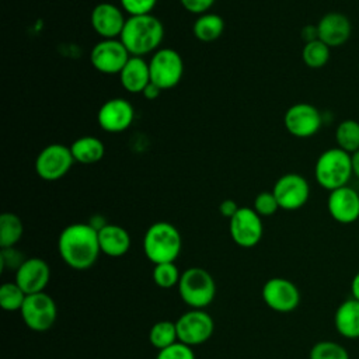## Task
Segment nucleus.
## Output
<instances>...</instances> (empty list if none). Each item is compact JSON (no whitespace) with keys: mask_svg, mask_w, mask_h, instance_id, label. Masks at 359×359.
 <instances>
[{"mask_svg":"<svg viewBox=\"0 0 359 359\" xmlns=\"http://www.w3.org/2000/svg\"><path fill=\"white\" fill-rule=\"evenodd\" d=\"M181 248V233L172 223L156 222L147 227L143 236V252L154 265L175 262Z\"/></svg>","mask_w":359,"mask_h":359,"instance_id":"7ed1b4c3","label":"nucleus"},{"mask_svg":"<svg viewBox=\"0 0 359 359\" xmlns=\"http://www.w3.org/2000/svg\"><path fill=\"white\" fill-rule=\"evenodd\" d=\"M352 175V154L339 147L324 150L314 164L317 184L330 192L345 187Z\"/></svg>","mask_w":359,"mask_h":359,"instance_id":"20e7f679","label":"nucleus"},{"mask_svg":"<svg viewBox=\"0 0 359 359\" xmlns=\"http://www.w3.org/2000/svg\"><path fill=\"white\" fill-rule=\"evenodd\" d=\"M238 208H240V206L237 205L236 201H233V199H224V201H222L220 205H219V212H220V215H222L223 217L231 219V217L236 215V212L238 210Z\"/></svg>","mask_w":359,"mask_h":359,"instance_id":"e433bc0d","label":"nucleus"},{"mask_svg":"<svg viewBox=\"0 0 359 359\" xmlns=\"http://www.w3.org/2000/svg\"><path fill=\"white\" fill-rule=\"evenodd\" d=\"M126 18L121 6L102 1L95 4L91 10L90 24L101 39H115L121 36Z\"/></svg>","mask_w":359,"mask_h":359,"instance_id":"2eb2a0df","label":"nucleus"},{"mask_svg":"<svg viewBox=\"0 0 359 359\" xmlns=\"http://www.w3.org/2000/svg\"><path fill=\"white\" fill-rule=\"evenodd\" d=\"M149 70L151 83L160 90L174 88L184 76L182 56L172 48H160L151 55Z\"/></svg>","mask_w":359,"mask_h":359,"instance_id":"423d86ee","label":"nucleus"},{"mask_svg":"<svg viewBox=\"0 0 359 359\" xmlns=\"http://www.w3.org/2000/svg\"><path fill=\"white\" fill-rule=\"evenodd\" d=\"M351 294L353 299L359 300V272H356L351 280Z\"/></svg>","mask_w":359,"mask_h":359,"instance_id":"ea45409f","label":"nucleus"},{"mask_svg":"<svg viewBox=\"0 0 359 359\" xmlns=\"http://www.w3.org/2000/svg\"><path fill=\"white\" fill-rule=\"evenodd\" d=\"M192 31L198 41L213 42L222 36L224 31V20L216 13H203L196 17Z\"/></svg>","mask_w":359,"mask_h":359,"instance_id":"b1692460","label":"nucleus"},{"mask_svg":"<svg viewBox=\"0 0 359 359\" xmlns=\"http://www.w3.org/2000/svg\"><path fill=\"white\" fill-rule=\"evenodd\" d=\"M50 279V268L48 262L39 257L25 258L15 271L14 282L24 290L25 294L41 293L45 290Z\"/></svg>","mask_w":359,"mask_h":359,"instance_id":"f3484780","label":"nucleus"},{"mask_svg":"<svg viewBox=\"0 0 359 359\" xmlns=\"http://www.w3.org/2000/svg\"><path fill=\"white\" fill-rule=\"evenodd\" d=\"M24 324L35 331L43 332L53 327L57 318V307L55 300L45 292L27 294L20 310Z\"/></svg>","mask_w":359,"mask_h":359,"instance_id":"6e6552de","label":"nucleus"},{"mask_svg":"<svg viewBox=\"0 0 359 359\" xmlns=\"http://www.w3.org/2000/svg\"><path fill=\"white\" fill-rule=\"evenodd\" d=\"M157 0H119V6L128 15L151 14Z\"/></svg>","mask_w":359,"mask_h":359,"instance_id":"72a5a7b5","label":"nucleus"},{"mask_svg":"<svg viewBox=\"0 0 359 359\" xmlns=\"http://www.w3.org/2000/svg\"><path fill=\"white\" fill-rule=\"evenodd\" d=\"M215 1L216 0H180L181 6L187 11H189L192 14H196V15L208 13Z\"/></svg>","mask_w":359,"mask_h":359,"instance_id":"c9c22d12","label":"nucleus"},{"mask_svg":"<svg viewBox=\"0 0 359 359\" xmlns=\"http://www.w3.org/2000/svg\"><path fill=\"white\" fill-rule=\"evenodd\" d=\"M283 123L292 136L304 139L316 135L321 129L323 116L313 104L297 102L286 109Z\"/></svg>","mask_w":359,"mask_h":359,"instance_id":"ddd939ff","label":"nucleus"},{"mask_svg":"<svg viewBox=\"0 0 359 359\" xmlns=\"http://www.w3.org/2000/svg\"><path fill=\"white\" fill-rule=\"evenodd\" d=\"M272 192L283 210H297L303 208L310 198V185L307 180L297 172H286L273 184Z\"/></svg>","mask_w":359,"mask_h":359,"instance_id":"f8f14e48","label":"nucleus"},{"mask_svg":"<svg viewBox=\"0 0 359 359\" xmlns=\"http://www.w3.org/2000/svg\"><path fill=\"white\" fill-rule=\"evenodd\" d=\"M317 32L320 41H323L330 48H335L344 45L349 39L352 34V25L345 14L331 11L320 18L317 22Z\"/></svg>","mask_w":359,"mask_h":359,"instance_id":"6ab92c4d","label":"nucleus"},{"mask_svg":"<svg viewBox=\"0 0 359 359\" xmlns=\"http://www.w3.org/2000/svg\"><path fill=\"white\" fill-rule=\"evenodd\" d=\"M129 57L130 53L119 38L101 39L90 52L93 67L102 74H119Z\"/></svg>","mask_w":359,"mask_h":359,"instance_id":"9b49d317","label":"nucleus"},{"mask_svg":"<svg viewBox=\"0 0 359 359\" xmlns=\"http://www.w3.org/2000/svg\"><path fill=\"white\" fill-rule=\"evenodd\" d=\"M229 233L238 247H255L264 234L262 217L252 208L240 206L236 215L229 219Z\"/></svg>","mask_w":359,"mask_h":359,"instance_id":"9d476101","label":"nucleus"},{"mask_svg":"<svg viewBox=\"0 0 359 359\" xmlns=\"http://www.w3.org/2000/svg\"><path fill=\"white\" fill-rule=\"evenodd\" d=\"M149 341L157 351L164 349L178 341V332L175 321L161 320L151 325L149 331Z\"/></svg>","mask_w":359,"mask_h":359,"instance_id":"a878e982","label":"nucleus"},{"mask_svg":"<svg viewBox=\"0 0 359 359\" xmlns=\"http://www.w3.org/2000/svg\"><path fill=\"white\" fill-rule=\"evenodd\" d=\"M331 48L320 39L306 42L302 50V59L306 66L311 69H320L325 66L331 57Z\"/></svg>","mask_w":359,"mask_h":359,"instance_id":"cd10ccee","label":"nucleus"},{"mask_svg":"<svg viewBox=\"0 0 359 359\" xmlns=\"http://www.w3.org/2000/svg\"><path fill=\"white\" fill-rule=\"evenodd\" d=\"M118 76L121 86L132 94H142L147 84L151 83L149 62L140 56H130Z\"/></svg>","mask_w":359,"mask_h":359,"instance_id":"aec40b11","label":"nucleus"},{"mask_svg":"<svg viewBox=\"0 0 359 359\" xmlns=\"http://www.w3.org/2000/svg\"><path fill=\"white\" fill-rule=\"evenodd\" d=\"M309 359H349V353L335 341H318L311 346Z\"/></svg>","mask_w":359,"mask_h":359,"instance_id":"7c9ffc66","label":"nucleus"},{"mask_svg":"<svg viewBox=\"0 0 359 359\" xmlns=\"http://www.w3.org/2000/svg\"><path fill=\"white\" fill-rule=\"evenodd\" d=\"M74 163L70 146L50 143L38 153L34 167L39 178L45 181H57L70 171Z\"/></svg>","mask_w":359,"mask_h":359,"instance_id":"0eeeda50","label":"nucleus"},{"mask_svg":"<svg viewBox=\"0 0 359 359\" xmlns=\"http://www.w3.org/2000/svg\"><path fill=\"white\" fill-rule=\"evenodd\" d=\"M98 243L102 254L118 258L129 251L130 236L122 226L107 223L98 230Z\"/></svg>","mask_w":359,"mask_h":359,"instance_id":"412c9836","label":"nucleus"},{"mask_svg":"<svg viewBox=\"0 0 359 359\" xmlns=\"http://www.w3.org/2000/svg\"><path fill=\"white\" fill-rule=\"evenodd\" d=\"M153 282L161 289H170L177 286L181 278V272L175 262H163L156 264L151 272Z\"/></svg>","mask_w":359,"mask_h":359,"instance_id":"c756f323","label":"nucleus"},{"mask_svg":"<svg viewBox=\"0 0 359 359\" xmlns=\"http://www.w3.org/2000/svg\"><path fill=\"white\" fill-rule=\"evenodd\" d=\"M337 147L353 154L359 150V122L355 119L342 121L335 130Z\"/></svg>","mask_w":359,"mask_h":359,"instance_id":"bb28decb","label":"nucleus"},{"mask_svg":"<svg viewBox=\"0 0 359 359\" xmlns=\"http://www.w3.org/2000/svg\"><path fill=\"white\" fill-rule=\"evenodd\" d=\"M156 359H195L192 346L177 341L175 344L157 351Z\"/></svg>","mask_w":359,"mask_h":359,"instance_id":"473e14b6","label":"nucleus"},{"mask_svg":"<svg viewBox=\"0 0 359 359\" xmlns=\"http://www.w3.org/2000/svg\"><path fill=\"white\" fill-rule=\"evenodd\" d=\"M161 91H163V90H160L156 84L149 83L147 87L142 91V95H143L146 100H156V98L160 95Z\"/></svg>","mask_w":359,"mask_h":359,"instance_id":"58836bf2","label":"nucleus"},{"mask_svg":"<svg viewBox=\"0 0 359 359\" xmlns=\"http://www.w3.org/2000/svg\"><path fill=\"white\" fill-rule=\"evenodd\" d=\"M352 168H353V175L359 180V150L352 154Z\"/></svg>","mask_w":359,"mask_h":359,"instance_id":"a19ab883","label":"nucleus"},{"mask_svg":"<svg viewBox=\"0 0 359 359\" xmlns=\"http://www.w3.org/2000/svg\"><path fill=\"white\" fill-rule=\"evenodd\" d=\"M334 325L337 332L346 339H359V300H344L335 310Z\"/></svg>","mask_w":359,"mask_h":359,"instance_id":"4be33fe9","label":"nucleus"},{"mask_svg":"<svg viewBox=\"0 0 359 359\" xmlns=\"http://www.w3.org/2000/svg\"><path fill=\"white\" fill-rule=\"evenodd\" d=\"M262 300L273 311L290 313L300 303V292L292 280L276 276L264 283Z\"/></svg>","mask_w":359,"mask_h":359,"instance_id":"4468645a","label":"nucleus"},{"mask_svg":"<svg viewBox=\"0 0 359 359\" xmlns=\"http://www.w3.org/2000/svg\"><path fill=\"white\" fill-rule=\"evenodd\" d=\"M252 209L261 217H266V216L275 215L278 212V209H280V208H279V203L272 191H262L255 195L254 202H252Z\"/></svg>","mask_w":359,"mask_h":359,"instance_id":"2f4dec72","label":"nucleus"},{"mask_svg":"<svg viewBox=\"0 0 359 359\" xmlns=\"http://www.w3.org/2000/svg\"><path fill=\"white\" fill-rule=\"evenodd\" d=\"M24 261H25V258L14 247L1 248L0 265L3 269H14V272H15Z\"/></svg>","mask_w":359,"mask_h":359,"instance_id":"f704fd0d","label":"nucleus"},{"mask_svg":"<svg viewBox=\"0 0 359 359\" xmlns=\"http://www.w3.org/2000/svg\"><path fill=\"white\" fill-rule=\"evenodd\" d=\"M178 341L189 346L201 345L210 339L215 331V321L203 309H191L175 321Z\"/></svg>","mask_w":359,"mask_h":359,"instance_id":"1a4fd4ad","label":"nucleus"},{"mask_svg":"<svg viewBox=\"0 0 359 359\" xmlns=\"http://www.w3.org/2000/svg\"><path fill=\"white\" fill-rule=\"evenodd\" d=\"M76 163L88 165L98 163L105 154V146L97 136H80L70 144Z\"/></svg>","mask_w":359,"mask_h":359,"instance_id":"5701e85b","label":"nucleus"},{"mask_svg":"<svg viewBox=\"0 0 359 359\" xmlns=\"http://www.w3.org/2000/svg\"><path fill=\"white\" fill-rule=\"evenodd\" d=\"M27 294L15 282H6L0 286V306L6 311H20Z\"/></svg>","mask_w":359,"mask_h":359,"instance_id":"c85d7f7f","label":"nucleus"},{"mask_svg":"<svg viewBox=\"0 0 359 359\" xmlns=\"http://www.w3.org/2000/svg\"><path fill=\"white\" fill-rule=\"evenodd\" d=\"M302 36L304 39V43L310 42V41H314V39H318L317 25H306L302 31Z\"/></svg>","mask_w":359,"mask_h":359,"instance_id":"4c0bfd02","label":"nucleus"},{"mask_svg":"<svg viewBox=\"0 0 359 359\" xmlns=\"http://www.w3.org/2000/svg\"><path fill=\"white\" fill-rule=\"evenodd\" d=\"M135 119V108L126 98L107 100L97 112V121L101 129L108 133H121L126 130Z\"/></svg>","mask_w":359,"mask_h":359,"instance_id":"dca6fc26","label":"nucleus"},{"mask_svg":"<svg viewBox=\"0 0 359 359\" xmlns=\"http://www.w3.org/2000/svg\"><path fill=\"white\" fill-rule=\"evenodd\" d=\"M57 251L62 261L76 271L91 268L101 250L98 230L90 223H72L66 226L57 238Z\"/></svg>","mask_w":359,"mask_h":359,"instance_id":"f257e3e1","label":"nucleus"},{"mask_svg":"<svg viewBox=\"0 0 359 359\" xmlns=\"http://www.w3.org/2000/svg\"><path fill=\"white\" fill-rule=\"evenodd\" d=\"M177 287L181 300L191 309H205L216 296L213 276L201 266H191L181 272Z\"/></svg>","mask_w":359,"mask_h":359,"instance_id":"39448f33","label":"nucleus"},{"mask_svg":"<svg viewBox=\"0 0 359 359\" xmlns=\"http://www.w3.org/2000/svg\"><path fill=\"white\" fill-rule=\"evenodd\" d=\"M327 209L335 222L351 224L359 219V194L348 185L334 189L328 195Z\"/></svg>","mask_w":359,"mask_h":359,"instance_id":"a211bd4d","label":"nucleus"},{"mask_svg":"<svg viewBox=\"0 0 359 359\" xmlns=\"http://www.w3.org/2000/svg\"><path fill=\"white\" fill-rule=\"evenodd\" d=\"M163 38V22L153 14L129 15L119 36L130 56L140 57L160 49Z\"/></svg>","mask_w":359,"mask_h":359,"instance_id":"f03ea898","label":"nucleus"},{"mask_svg":"<svg viewBox=\"0 0 359 359\" xmlns=\"http://www.w3.org/2000/svg\"><path fill=\"white\" fill-rule=\"evenodd\" d=\"M24 234L22 220L11 212H4L0 216V248L14 247Z\"/></svg>","mask_w":359,"mask_h":359,"instance_id":"393cba45","label":"nucleus"}]
</instances>
